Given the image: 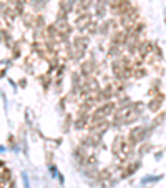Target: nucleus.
I'll return each mask as SVG.
<instances>
[{
	"label": "nucleus",
	"mask_w": 166,
	"mask_h": 188,
	"mask_svg": "<svg viewBox=\"0 0 166 188\" xmlns=\"http://www.w3.org/2000/svg\"><path fill=\"white\" fill-rule=\"evenodd\" d=\"M22 182H23V188H30V180L27 173H22Z\"/></svg>",
	"instance_id": "obj_1"
}]
</instances>
